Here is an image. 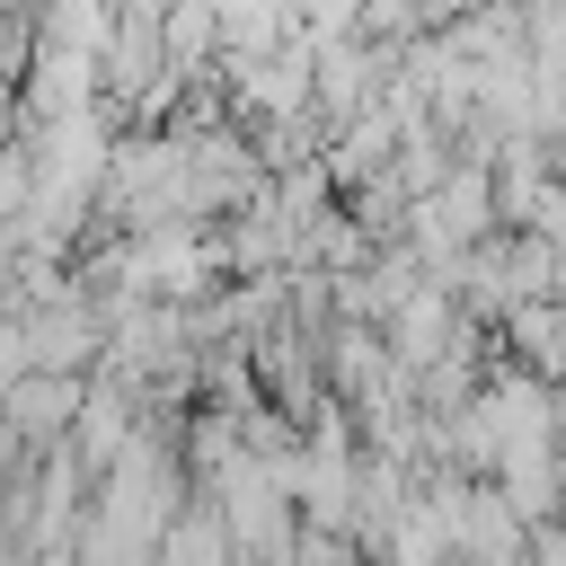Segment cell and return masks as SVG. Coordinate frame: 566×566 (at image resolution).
I'll use <instances>...</instances> for the list:
<instances>
[{"mask_svg":"<svg viewBox=\"0 0 566 566\" xmlns=\"http://www.w3.org/2000/svg\"><path fill=\"white\" fill-rule=\"evenodd\" d=\"M557 407H566V380H557Z\"/></svg>","mask_w":566,"mask_h":566,"instance_id":"2","label":"cell"},{"mask_svg":"<svg viewBox=\"0 0 566 566\" xmlns=\"http://www.w3.org/2000/svg\"><path fill=\"white\" fill-rule=\"evenodd\" d=\"M88 380H97V371H27V380H9L18 451H53V442H71V424H80V407H88Z\"/></svg>","mask_w":566,"mask_h":566,"instance_id":"1","label":"cell"}]
</instances>
